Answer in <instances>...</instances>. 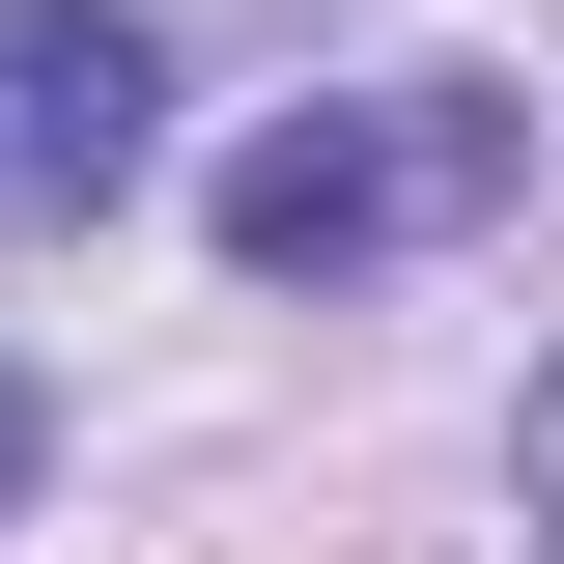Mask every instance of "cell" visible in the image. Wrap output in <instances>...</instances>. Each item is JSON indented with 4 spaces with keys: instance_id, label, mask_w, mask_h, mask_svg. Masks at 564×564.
Listing matches in <instances>:
<instances>
[{
    "instance_id": "cell-2",
    "label": "cell",
    "mask_w": 564,
    "mask_h": 564,
    "mask_svg": "<svg viewBox=\"0 0 564 564\" xmlns=\"http://www.w3.org/2000/svg\"><path fill=\"white\" fill-rule=\"evenodd\" d=\"M141 0H0V226H85L141 170Z\"/></svg>"
},
{
    "instance_id": "cell-4",
    "label": "cell",
    "mask_w": 564,
    "mask_h": 564,
    "mask_svg": "<svg viewBox=\"0 0 564 564\" xmlns=\"http://www.w3.org/2000/svg\"><path fill=\"white\" fill-rule=\"evenodd\" d=\"M29 452H57V395H29V367H0V508H29Z\"/></svg>"
},
{
    "instance_id": "cell-1",
    "label": "cell",
    "mask_w": 564,
    "mask_h": 564,
    "mask_svg": "<svg viewBox=\"0 0 564 564\" xmlns=\"http://www.w3.org/2000/svg\"><path fill=\"white\" fill-rule=\"evenodd\" d=\"M508 170H536L508 85H311V113L226 141V254L254 282H367V254H423V226H480Z\"/></svg>"
},
{
    "instance_id": "cell-3",
    "label": "cell",
    "mask_w": 564,
    "mask_h": 564,
    "mask_svg": "<svg viewBox=\"0 0 564 564\" xmlns=\"http://www.w3.org/2000/svg\"><path fill=\"white\" fill-rule=\"evenodd\" d=\"M508 480H536V536H564V367H536V423H508Z\"/></svg>"
}]
</instances>
